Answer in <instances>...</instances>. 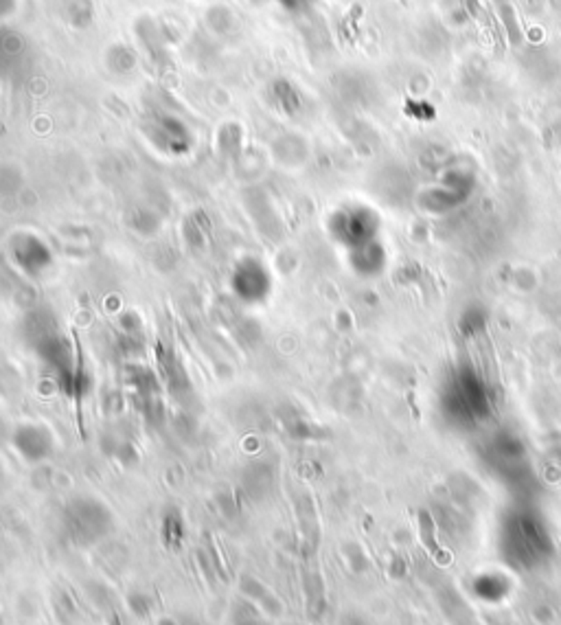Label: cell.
Segmentation results:
<instances>
[{
  "mask_svg": "<svg viewBox=\"0 0 561 625\" xmlns=\"http://www.w3.org/2000/svg\"><path fill=\"white\" fill-rule=\"evenodd\" d=\"M66 523L72 538L77 542L88 544L108 533V529L112 527V516L101 502L90 498H79L68 507Z\"/></svg>",
  "mask_w": 561,
  "mask_h": 625,
  "instance_id": "obj_1",
  "label": "cell"
},
{
  "mask_svg": "<svg viewBox=\"0 0 561 625\" xmlns=\"http://www.w3.org/2000/svg\"><path fill=\"white\" fill-rule=\"evenodd\" d=\"M233 290L244 303H261L272 292V277L259 259H241L233 270Z\"/></svg>",
  "mask_w": 561,
  "mask_h": 625,
  "instance_id": "obj_2",
  "label": "cell"
},
{
  "mask_svg": "<svg viewBox=\"0 0 561 625\" xmlns=\"http://www.w3.org/2000/svg\"><path fill=\"white\" fill-rule=\"evenodd\" d=\"M13 445L18 448V452L26 461H42L47 458L53 450V439L49 435V430H44L42 426H20L16 433H13Z\"/></svg>",
  "mask_w": 561,
  "mask_h": 625,
  "instance_id": "obj_3",
  "label": "cell"
},
{
  "mask_svg": "<svg viewBox=\"0 0 561 625\" xmlns=\"http://www.w3.org/2000/svg\"><path fill=\"white\" fill-rule=\"evenodd\" d=\"M13 259L29 275H40L51 265V250L38 237L24 235L13 244Z\"/></svg>",
  "mask_w": 561,
  "mask_h": 625,
  "instance_id": "obj_4",
  "label": "cell"
},
{
  "mask_svg": "<svg viewBox=\"0 0 561 625\" xmlns=\"http://www.w3.org/2000/svg\"><path fill=\"white\" fill-rule=\"evenodd\" d=\"M270 470L268 468H263V465H254L252 470H250V474H246V489L252 494V496H263V494H268L270 492V487H272V483H263V474H268Z\"/></svg>",
  "mask_w": 561,
  "mask_h": 625,
  "instance_id": "obj_5",
  "label": "cell"
},
{
  "mask_svg": "<svg viewBox=\"0 0 561 625\" xmlns=\"http://www.w3.org/2000/svg\"><path fill=\"white\" fill-rule=\"evenodd\" d=\"M277 3H279L285 11H300V9H305L307 0H277Z\"/></svg>",
  "mask_w": 561,
  "mask_h": 625,
  "instance_id": "obj_6",
  "label": "cell"
}]
</instances>
